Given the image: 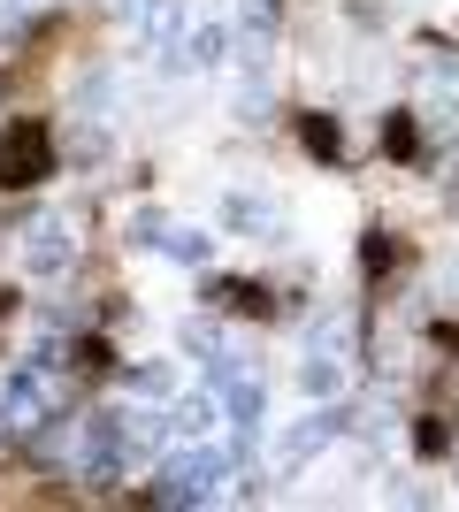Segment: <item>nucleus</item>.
<instances>
[{
	"label": "nucleus",
	"instance_id": "1",
	"mask_svg": "<svg viewBox=\"0 0 459 512\" xmlns=\"http://www.w3.org/2000/svg\"><path fill=\"white\" fill-rule=\"evenodd\" d=\"M39 161H46L39 130H23V146H16V138H8V146H0V184H23L16 169H39Z\"/></svg>",
	"mask_w": 459,
	"mask_h": 512
}]
</instances>
